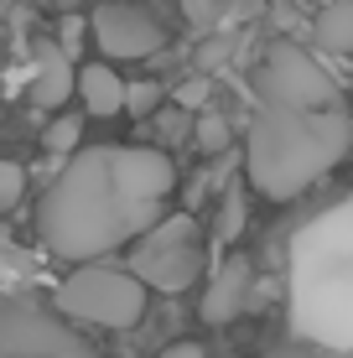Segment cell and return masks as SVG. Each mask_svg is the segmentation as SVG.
Here are the masks:
<instances>
[{
    "mask_svg": "<svg viewBox=\"0 0 353 358\" xmlns=\"http://www.w3.org/2000/svg\"><path fill=\"white\" fill-rule=\"evenodd\" d=\"M161 213H141L115 182V145H83L73 162L52 177V187L42 197V213H36V229H42V244L57 255V260L73 265H94L99 255L120 250L125 239H145Z\"/></svg>",
    "mask_w": 353,
    "mask_h": 358,
    "instance_id": "cell-1",
    "label": "cell"
},
{
    "mask_svg": "<svg viewBox=\"0 0 353 358\" xmlns=\"http://www.w3.org/2000/svg\"><path fill=\"white\" fill-rule=\"evenodd\" d=\"M353 145V120L343 109L301 115V109H271L260 104L250 120V145H245V177L254 192L271 203L301 197L317 177H327Z\"/></svg>",
    "mask_w": 353,
    "mask_h": 358,
    "instance_id": "cell-2",
    "label": "cell"
},
{
    "mask_svg": "<svg viewBox=\"0 0 353 358\" xmlns=\"http://www.w3.org/2000/svg\"><path fill=\"white\" fill-rule=\"evenodd\" d=\"M57 312L125 332L145 317V280L130 265H83L57 286Z\"/></svg>",
    "mask_w": 353,
    "mask_h": 358,
    "instance_id": "cell-3",
    "label": "cell"
},
{
    "mask_svg": "<svg viewBox=\"0 0 353 358\" xmlns=\"http://www.w3.org/2000/svg\"><path fill=\"white\" fill-rule=\"evenodd\" d=\"M254 89H260V99L271 109H301V115L338 109V78L296 42L265 47L260 68H254Z\"/></svg>",
    "mask_w": 353,
    "mask_h": 358,
    "instance_id": "cell-4",
    "label": "cell"
},
{
    "mask_svg": "<svg viewBox=\"0 0 353 358\" xmlns=\"http://www.w3.org/2000/svg\"><path fill=\"white\" fill-rule=\"evenodd\" d=\"M203 260H208V250H203V229L192 213H172L161 218L145 239L130 250V270L145 280V291H187L192 280L203 275Z\"/></svg>",
    "mask_w": 353,
    "mask_h": 358,
    "instance_id": "cell-5",
    "label": "cell"
},
{
    "mask_svg": "<svg viewBox=\"0 0 353 358\" xmlns=\"http://www.w3.org/2000/svg\"><path fill=\"white\" fill-rule=\"evenodd\" d=\"M0 348L6 358H104L94 343H83L73 327H63L27 296H6L0 306Z\"/></svg>",
    "mask_w": 353,
    "mask_h": 358,
    "instance_id": "cell-6",
    "label": "cell"
},
{
    "mask_svg": "<svg viewBox=\"0 0 353 358\" xmlns=\"http://www.w3.org/2000/svg\"><path fill=\"white\" fill-rule=\"evenodd\" d=\"M94 42L104 47V57L136 63V57L161 52V21L136 0H109V6L94 10Z\"/></svg>",
    "mask_w": 353,
    "mask_h": 358,
    "instance_id": "cell-7",
    "label": "cell"
},
{
    "mask_svg": "<svg viewBox=\"0 0 353 358\" xmlns=\"http://www.w3.org/2000/svg\"><path fill=\"white\" fill-rule=\"evenodd\" d=\"M115 182L141 213H161V203L177 187V166L166 151L151 145H115Z\"/></svg>",
    "mask_w": 353,
    "mask_h": 358,
    "instance_id": "cell-8",
    "label": "cell"
},
{
    "mask_svg": "<svg viewBox=\"0 0 353 358\" xmlns=\"http://www.w3.org/2000/svg\"><path fill=\"white\" fill-rule=\"evenodd\" d=\"M250 291H254V265L245 260V255H229V260L213 270V280H208V296H203V317H208L213 327L234 322L239 312H250Z\"/></svg>",
    "mask_w": 353,
    "mask_h": 358,
    "instance_id": "cell-9",
    "label": "cell"
},
{
    "mask_svg": "<svg viewBox=\"0 0 353 358\" xmlns=\"http://www.w3.org/2000/svg\"><path fill=\"white\" fill-rule=\"evenodd\" d=\"M68 94H78V68L63 52V42H42L31 57V104L36 109H52L63 104Z\"/></svg>",
    "mask_w": 353,
    "mask_h": 358,
    "instance_id": "cell-10",
    "label": "cell"
},
{
    "mask_svg": "<svg viewBox=\"0 0 353 358\" xmlns=\"http://www.w3.org/2000/svg\"><path fill=\"white\" fill-rule=\"evenodd\" d=\"M78 99H83V109H89L94 120H109V115H125L130 83L109 63H83L78 68Z\"/></svg>",
    "mask_w": 353,
    "mask_h": 358,
    "instance_id": "cell-11",
    "label": "cell"
},
{
    "mask_svg": "<svg viewBox=\"0 0 353 358\" xmlns=\"http://www.w3.org/2000/svg\"><path fill=\"white\" fill-rule=\"evenodd\" d=\"M312 36L322 52H353V0H327L312 21Z\"/></svg>",
    "mask_w": 353,
    "mask_h": 358,
    "instance_id": "cell-12",
    "label": "cell"
},
{
    "mask_svg": "<svg viewBox=\"0 0 353 358\" xmlns=\"http://www.w3.org/2000/svg\"><path fill=\"white\" fill-rule=\"evenodd\" d=\"M245 203L250 187H224V208H218V244H234L245 234Z\"/></svg>",
    "mask_w": 353,
    "mask_h": 358,
    "instance_id": "cell-13",
    "label": "cell"
},
{
    "mask_svg": "<svg viewBox=\"0 0 353 358\" xmlns=\"http://www.w3.org/2000/svg\"><path fill=\"white\" fill-rule=\"evenodd\" d=\"M78 141H83V120L78 115H63V120H52V125H47V135H42V145L52 156H78Z\"/></svg>",
    "mask_w": 353,
    "mask_h": 358,
    "instance_id": "cell-14",
    "label": "cell"
},
{
    "mask_svg": "<svg viewBox=\"0 0 353 358\" xmlns=\"http://www.w3.org/2000/svg\"><path fill=\"white\" fill-rule=\"evenodd\" d=\"M192 141H198V151L218 156V151H229V141H234V130H229V120H224V115H203L198 125H192Z\"/></svg>",
    "mask_w": 353,
    "mask_h": 358,
    "instance_id": "cell-15",
    "label": "cell"
},
{
    "mask_svg": "<svg viewBox=\"0 0 353 358\" xmlns=\"http://www.w3.org/2000/svg\"><path fill=\"white\" fill-rule=\"evenodd\" d=\"M21 192H27V171H21V162H6L0 166V208H16L21 203Z\"/></svg>",
    "mask_w": 353,
    "mask_h": 358,
    "instance_id": "cell-16",
    "label": "cell"
},
{
    "mask_svg": "<svg viewBox=\"0 0 353 358\" xmlns=\"http://www.w3.org/2000/svg\"><path fill=\"white\" fill-rule=\"evenodd\" d=\"M161 104V89H156V83H130V99H125V115H151V109Z\"/></svg>",
    "mask_w": 353,
    "mask_h": 358,
    "instance_id": "cell-17",
    "label": "cell"
},
{
    "mask_svg": "<svg viewBox=\"0 0 353 358\" xmlns=\"http://www.w3.org/2000/svg\"><path fill=\"white\" fill-rule=\"evenodd\" d=\"M187 6V16H192V27L198 31H213L218 27V0H182Z\"/></svg>",
    "mask_w": 353,
    "mask_h": 358,
    "instance_id": "cell-18",
    "label": "cell"
},
{
    "mask_svg": "<svg viewBox=\"0 0 353 358\" xmlns=\"http://www.w3.org/2000/svg\"><path fill=\"white\" fill-rule=\"evenodd\" d=\"M187 130H192V125H187V109H172V115L156 120V135H161V141H182Z\"/></svg>",
    "mask_w": 353,
    "mask_h": 358,
    "instance_id": "cell-19",
    "label": "cell"
},
{
    "mask_svg": "<svg viewBox=\"0 0 353 358\" xmlns=\"http://www.w3.org/2000/svg\"><path fill=\"white\" fill-rule=\"evenodd\" d=\"M203 99H208V78H192V83L177 89V109H198Z\"/></svg>",
    "mask_w": 353,
    "mask_h": 358,
    "instance_id": "cell-20",
    "label": "cell"
},
{
    "mask_svg": "<svg viewBox=\"0 0 353 358\" xmlns=\"http://www.w3.org/2000/svg\"><path fill=\"white\" fill-rule=\"evenodd\" d=\"M161 358H208V348H203V343H192V338H182V343H166Z\"/></svg>",
    "mask_w": 353,
    "mask_h": 358,
    "instance_id": "cell-21",
    "label": "cell"
},
{
    "mask_svg": "<svg viewBox=\"0 0 353 358\" xmlns=\"http://www.w3.org/2000/svg\"><path fill=\"white\" fill-rule=\"evenodd\" d=\"M78 42H83V21L68 16V21H63V52L73 57V52H78Z\"/></svg>",
    "mask_w": 353,
    "mask_h": 358,
    "instance_id": "cell-22",
    "label": "cell"
},
{
    "mask_svg": "<svg viewBox=\"0 0 353 358\" xmlns=\"http://www.w3.org/2000/svg\"><path fill=\"white\" fill-rule=\"evenodd\" d=\"M57 6H78V0H57Z\"/></svg>",
    "mask_w": 353,
    "mask_h": 358,
    "instance_id": "cell-23",
    "label": "cell"
}]
</instances>
